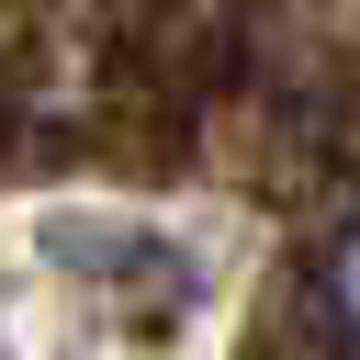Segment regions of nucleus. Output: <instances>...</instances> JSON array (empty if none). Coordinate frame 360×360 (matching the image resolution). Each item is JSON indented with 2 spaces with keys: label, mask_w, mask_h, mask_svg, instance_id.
Returning <instances> with one entry per match:
<instances>
[{
  "label": "nucleus",
  "mask_w": 360,
  "mask_h": 360,
  "mask_svg": "<svg viewBox=\"0 0 360 360\" xmlns=\"http://www.w3.org/2000/svg\"><path fill=\"white\" fill-rule=\"evenodd\" d=\"M326 292H338V315H349V338H360V225L338 236V259H326Z\"/></svg>",
  "instance_id": "1"
}]
</instances>
